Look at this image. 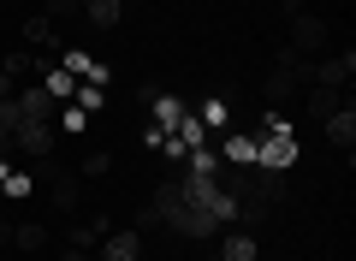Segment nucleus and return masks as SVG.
Instances as JSON below:
<instances>
[{
    "label": "nucleus",
    "mask_w": 356,
    "mask_h": 261,
    "mask_svg": "<svg viewBox=\"0 0 356 261\" xmlns=\"http://www.w3.org/2000/svg\"><path fill=\"white\" fill-rule=\"evenodd\" d=\"M13 149L30 155V161H48L54 155V125L48 119H18L13 125Z\"/></svg>",
    "instance_id": "obj_3"
},
{
    "label": "nucleus",
    "mask_w": 356,
    "mask_h": 261,
    "mask_svg": "<svg viewBox=\"0 0 356 261\" xmlns=\"http://www.w3.org/2000/svg\"><path fill=\"white\" fill-rule=\"evenodd\" d=\"M327 36H332V24H327V18L297 13V18H291V42H285V48H297L303 60H315V54H327Z\"/></svg>",
    "instance_id": "obj_2"
},
{
    "label": "nucleus",
    "mask_w": 356,
    "mask_h": 261,
    "mask_svg": "<svg viewBox=\"0 0 356 261\" xmlns=\"http://www.w3.org/2000/svg\"><path fill=\"white\" fill-rule=\"evenodd\" d=\"M321 125H327V143H332V149H344V155L356 149V107H350V101H344L332 119H321Z\"/></svg>",
    "instance_id": "obj_6"
},
{
    "label": "nucleus",
    "mask_w": 356,
    "mask_h": 261,
    "mask_svg": "<svg viewBox=\"0 0 356 261\" xmlns=\"http://www.w3.org/2000/svg\"><path fill=\"white\" fill-rule=\"evenodd\" d=\"M250 143H255V166H267V173H291L297 166V131L280 119V113H267L261 137H250Z\"/></svg>",
    "instance_id": "obj_1"
},
{
    "label": "nucleus",
    "mask_w": 356,
    "mask_h": 261,
    "mask_svg": "<svg viewBox=\"0 0 356 261\" xmlns=\"http://www.w3.org/2000/svg\"><path fill=\"white\" fill-rule=\"evenodd\" d=\"M102 261H143V232H137V226L107 232V237H102Z\"/></svg>",
    "instance_id": "obj_5"
},
{
    "label": "nucleus",
    "mask_w": 356,
    "mask_h": 261,
    "mask_svg": "<svg viewBox=\"0 0 356 261\" xmlns=\"http://www.w3.org/2000/svg\"><path fill=\"white\" fill-rule=\"evenodd\" d=\"M344 101H350V89H309V119H332V113L344 107Z\"/></svg>",
    "instance_id": "obj_7"
},
{
    "label": "nucleus",
    "mask_w": 356,
    "mask_h": 261,
    "mask_svg": "<svg viewBox=\"0 0 356 261\" xmlns=\"http://www.w3.org/2000/svg\"><path fill=\"white\" fill-rule=\"evenodd\" d=\"M42 89H48L54 101H72V95H77V77H72V72H60V65H54V72L42 77Z\"/></svg>",
    "instance_id": "obj_12"
},
{
    "label": "nucleus",
    "mask_w": 356,
    "mask_h": 261,
    "mask_svg": "<svg viewBox=\"0 0 356 261\" xmlns=\"http://www.w3.org/2000/svg\"><path fill=\"white\" fill-rule=\"evenodd\" d=\"M48 42H54L48 18H30V24H24V48H48Z\"/></svg>",
    "instance_id": "obj_14"
},
{
    "label": "nucleus",
    "mask_w": 356,
    "mask_h": 261,
    "mask_svg": "<svg viewBox=\"0 0 356 261\" xmlns=\"http://www.w3.org/2000/svg\"><path fill=\"white\" fill-rule=\"evenodd\" d=\"M72 101H77L83 113H102V107H107V89H95V84H77V95H72Z\"/></svg>",
    "instance_id": "obj_13"
},
{
    "label": "nucleus",
    "mask_w": 356,
    "mask_h": 261,
    "mask_svg": "<svg viewBox=\"0 0 356 261\" xmlns=\"http://www.w3.org/2000/svg\"><path fill=\"white\" fill-rule=\"evenodd\" d=\"M350 72H356V54L344 48V54H321L315 60V84L321 89H350Z\"/></svg>",
    "instance_id": "obj_4"
},
{
    "label": "nucleus",
    "mask_w": 356,
    "mask_h": 261,
    "mask_svg": "<svg viewBox=\"0 0 356 261\" xmlns=\"http://www.w3.org/2000/svg\"><path fill=\"white\" fill-rule=\"evenodd\" d=\"M60 125H65V131H83L89 113H83V107H65V113H60Z\"/></svg>",
    "instance_id": "obj_16"
},
{
    "label": "nucleus",
    "mask_w": 356,
    "mask_h": 261,
    "mask_svg": "<svg viewBox=\"0 0 356 261\" xmlns=\"http://www.w3.org/2000/svg\"><path fill=\"white\" fill-rule=\"evenodd\" d=\"M220 261H255V237L250 232H232L226 244H220Z\"/></svg>",
    "instance_id": "obj_10"
},
{
    "label": "nucleus",
    "mask_w": 356,
    "mask_h": 261,
    "mask_svg": "<svg viewBox=\"0 0 356 261\" xmlns=\"http://www.w3.org/2000/svg\"><path fill=\"white\" fill-rule=\"evenodd\" d=\"M0 6H18V0H0Z\"/></svg>",
    "instance_id": "obj_21"
},
{
    "label": "nucleus",
    "mask_w": 356,
    "mask_h": 261,
    "mask_svg": "<svg viewBox=\"0 0 356 261\" xmlns=\"http://www.w3.org/2000/svg\"><path fill=\"white\" fill-rule=\"evenodd\" d=\"M149 107H154V131H172V125L184 119V101H172V95H154V89H149Z\"/></svg>",
    "instance_id": "obj_9"
},
{
    "label": "nucleus",
    "mask_w": 356,
    "mask_h": 261,
    "mask_svg": "<svg viewBox=\"0 0 356 261\" xmlns=\"http://www.w3.org/2000/svg\"><path fill=\"white\" fill-rule=\"evenodd\" d=\"M208 261H220V255H208Z\"/></svg>",
    "instance_id": "obj_22"
},
{
    "label": "nucleus",
    "mask_w": 356,
    "mask_h": 261,
    "mask_svg": "<svg viewBox=\"0 0 356 261\" xmlns=\"http://www.w3.org/2000/svg\"><path fill=\"white\" fill-rule=\"evenodd\" d=\"M60 261H95V255H89V249H77V244H65V249H60Z\"/></svg>",
    "instance_id": "obj_18"
},
{
    "label": "nucleus",
    "mask_w": 356,
    "mask_h": 261,
    "mask_svg": "<svg viewBox=\"0 0 356 261\" xmlns=\"http://www.w3.org/2000/svg\"><path fill=\"white\" fill-rule=\"evenodd\" d=\"M143 261H149V255H143Z\"/></svg>",
    "instance_id": "obj_23"
},
{
    "label": "nucleus",
    "mask_w": 356,
    "mask_h": 261,
    "mask_svg": "<svg viewBox=\"0 0 356 261\" xmlns=\"http://www.w3.org/2000/svg\"><path fill=\"white\" fill-rule=\"evenodd\" d=\"M220 161H226V166H255V143H250V137H226Z\"/></svg>",
    "instance_id": "obj_11"
},
{
    "label": "nucleus",
    "mask_w": 356,
    "mask_h": 261,
    "mask_svg": "<svg viewBox=\"0 0 356 261\" xmlns=\"http://www.w3.org/2000/svg\"><path fill=\"white\" fill-rule=\"evenodd\" d=\"M72 13H83V0H48L42 6V18H72Z\"/></svg>",
    "instance_id": "obj_15"
},
{
    "label": "nucleus",
    "mask_w": 356,
    "mask_h": 261,
    "mask_svg": "<svg viewBox=\"0 0 356 261\" xmlns=\"http://www.w3.org/2000/svg\"><path fill=\"white\" fill-rule=\"evenodd\" d=\"M6 155H13V131H0V161H6Z\"/></svg>",
    "instance_id": "obj_20"
},
{
    "label": "nucleus",
    "mask_w": 356,
    "mask_h": 261,
    "mask_svg": "<svg viewBox=\"0 0 356 261\" xmlns=\"http://www.w3.org/2000/svg\"><path fill=\"white\" fill-rule=\"evenodd\" d=\"M13 244L24 249V255H36V249H48V220H18V226H13Z\"/></svg>",
    "instance_id": "obj_8"
},
{
    "label": "nucleus",
    "mask_w": 356,
    "mask_h": 261,
    "mask_svg": "<svg viewBox=\"0 0 356 261\" xmlns=\"http://www.w3.org/2000/svg\"><path fill=\"white\" fill-rule=\"evenodd\" d=\"M202 125H226V101H208V107H202Z\"/></svg>",
    "instance_id": "obj_17"
},
{
    "label": "nucleus",
    "mask_w": 356,
    "mask_h": 261,
    "mask_svg": "<svg viewBox=\"0 0 356 261\" xmlns=\"http://www.w3.org/2000/svg\"><path fill=\"white\" fill-rule=\"evenodd\" d=\"M280 6H285L291 18H297V13H309V0H280Z\"/></svg>",
    "instance_id": "obj_19"
}]
</instances>
